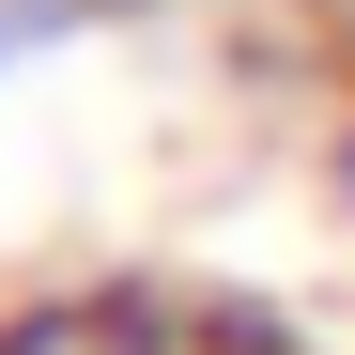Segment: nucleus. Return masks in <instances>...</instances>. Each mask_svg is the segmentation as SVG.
Returning <instances> with one entry per match:
<instances>
[{
  "label": "nucleus",
  "instance_id": "f257e3e1",
  "mask_svg": "<svg viewBox=\"0 0 355 355\" xmlns=\"http://www.w3.org/2000/svg\"><path fill=\"white\" fill-rule=\"evenodd\" d=\"M0 355H216V293L170 278H46L0 309Z\"/></svg>",
  "mask_w": 355,
  "mask_h": 355
},
{
  "label": "nucleus",
  "instance_id": "f03ea898",
  "mask_svg": "<svg viewBox=\"0 0 355 355\" xmlns=\"http://www.w3.org/2000/svg\"><path fill=\"white\" fill-rule=\"evenodd\" d=\"M62 31H93V0H0V78H16V62H46Z\"/></svg>",
  "mask_w": 355,
  "mask_h": 355
},
{
  "label": "nucleus",
  "instance_id": "7ed1b4c3",
  "mask_svg": "<svg viewBox=\"0 0 355 355\" xmlns=\"http://www.w3.org/2000/svg\"><path fill=\"white\" fill-rule=\"evenodd\" d=\"M324 201L355 216V108H340V124H324Z\"/></svg>",
  "mask_w": 355,
  "mask_h": 355
},
{
  "label": "nucleus",
  "instance_id": "20e7f679",
  "mask_svg": "<svg viewBox=\"0 0 355 355\" xmlns=\"http://www.w3.org/2000/svg\"><path fill=\"white\" fill-rule=\"evenodd\" d=\"M293 16H355V0H293Z\"/></svg>",
  "mask_w": 355,
  "mask_h": 355
},
{
  "label": "nucleus",
  "instance_id": "39448f33",
  "mask_svg": "<svg viewBox=\"0 0 355 355\" xmlns=\"http://www.w3.org/2000/svg\"><path fill=\"white\" fill-rule=\"evenodd\" d=\"M93 16H139V0H93Z\"/></svg>",
  "mask_w": 355,
  "mask_h": 355
},
{
  "label": "nucleus",
  "instance_id": "423d86ee",
  "mask_svg": "<svg viewBox=\"0 0 355 355\" xmlns=\"http://www.w3.org/2000/svg\"><path fill=\"white\" fill-rule=\"evenodd\" d=\"M340 108H355V78H340Z\"/></svg>",
  "mask_w": 355,
  "mask_h": 355
}]
</instances>
